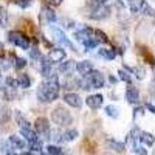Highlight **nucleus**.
I'll return each mask as SVG.
<instances>
[{
    "label": "nucleus",
    "instance_id": "f257e3e1",
    "mask_svg": "<svg viewBox=\"0 0 155 155\" xmlns=\"http://www.w3.org/2000/svg\"><path fill=\"white\" fill-rule=\"evenodd\" d=\"M59 88H61V82H59V76L51 73L48 78L39 84L36 96L42 104H50L59 98Z\"/></svg>",
    "mask_w": 155,
    "mask_h": 155
},
{
    "label": "nucleus",
    "instance_id": "f03ea898",
    "mask_svg": "<svg viewBox=\"0 0 155 155\" xmlns=\"http://www.w3.org/2000/svg\"><path fill=\"white\" fill-rule=\"evenodd\" d=\"M106 85V79H104V74L98 70H92L85 73L81 78V88L84 90H92V88H102Z\"/></svg>",
    "mask_w": 155,
    "mask_h": 155
},
{
    "label": "nucleus",
    "instance_id": "7ed1b4c3",
    "mask_svg": "<svg viewBox=\"0 0 155 155\" xmlns=\"http://www.w3.org/2000/svg\"><path fill=\"white\" fill-rule=\"evenodd\" d=\"M51 121L54 124H58L59 127H65V126H70L73 123V116L65 107L58 106L51 112Z\"/></svg>",
    "mask_w": 155,
    "mask_h": 155
},
{
    "label": "nucleus",
    "instance_id": "20e7f679",
    "mask_svg": "<svg viewBox=\"0 0 155 155\" xmlns=\"http://www.w3.org/2000/svg\"><path fill=\"white\" fill-rule=\"evenodd\" d=\"M34 132L41 141H50L51 140V129H50V121L45 116L37 118L34 123Z\"/></svg>",
    "mask_w": 155,
    "mask_h": 155
},
{
    "label": "nucleus",
    "instance_id": "39448f33",
    "mask_svg": "<svg viewBox=\"0 0 155 155\" xmlns=\"http://www.w3.org/2000/svg\"><path fill=\"white\" fill-rule=\"evenodd\" d=\"M8 42H11L12 45H16L22 50H30V37L22 33V31H9L8 33Z\"/></svg>",
    "mask_w": 155,
    "mask_h": 155
},
{
    "label": "nucleus",
    "instance_id": "423d86ee",
    "mask_svg": "<svg viewBox=\"0 0 155 155\" xmlns=\"http://www.w3.org/2000/svg\"><path fill=\"white\" fill-rule=\"evenodd\" d=\"M56 12L51 9L48 5H44L41 8V12H39V22H41L42 25H50V23H53L56 22Z\"/></svg>",
    "mask_w": 155,
    "mask_h": 155
},
{
    "label": "nucleus",
    "instance_id": "0eeeda50",
    "mask_svg": "<svg viewBox=\"0 0 155 155\" xmlns=\"http://www.w3.org/2000/svg\"><path fill=\"white\" fill-rule=\"evenodd\" d=\"M51 33H53V37L56 39V42H59L62 47L70 48V50H73V51L76 50V47L73 45V42L65 36V33H64L61 28H51Z\"/></svg>",
    "mask_w": 155,
    "mask_h": 155
},
{
    "label": "nucleus",
    "instance_id": "6e6552de",
    "mask_svg": "<svg viewBox=\"0 0 155 155\" xmlns=\"http://www.w3.org/2000/svg\"><path fill=\"white\" fill-rule=\"evenodd\" d=\"M36 68L37 71L41 73L44 78H48L51 74V68H53V62H51L47 56H41V59L37 61L36 64Z\"/></svg>",
    "mask_w": 155,
    "mask_h": 155
},
{
    "label": "nucleus",
    "instance_id": "1a4fd4ad",
    "mask_svg": "<svg viewBox=\"0 0 155 155\" xmlns=\"http://www.w3.org/2000/svg\"><path fill=\"white\" fill-rule=\"evenodd\" d=\"M110 12H112V8L107 6V5H102V6H96L92 12H90V19L92 20H104L110 16Z\"/></svg>",
    "mask_w": 155,
    "mask_h": 155
},
{
    "label": "nucleus",
    "instance_id": "9d476101",
    "mask_svg": "<svg viewBox=\"0 0 155 155\" xmlns=\"http://www.w3.org/2000/svg\"><path fill=\"white\" fill-rule=\"evenodd\" d=\"M62 99H64V102H65L67 106H70L73 109H81L82 107V98L78 95V93H74V92L65 93V95L62 96Z\"/></svg>",
    "mask_w": 155,
    "mask_h": 155
},
{
    "label": "nucleus",
    "instance_id": "9b49d317",
    "mask_svg": "<svg viewBox=\"0 0 155 155\" xmlns=\"http://www.w3.org/2000/svg\"><path fill=\"white\" fill-rule=\"evenodd\" d=\"M102 102H104V96H102L101 93H93V95H88L85 98L87 107H90L92 110H98L102 106Z\"/></svg>",
    "mask_w": 155,
    "mask_h": 155
},
{
    "label": "nucleus",
    "instance_id": "f8f14e48",
    "mask_svg": "<svg viewBox=\"0 0 155 155\" xmlns=\"http://www.w3.org/2000/svg\"><path fill=\"white\" fill-rule=\"evenodd\" d=\"M8 144H9V149L11 150H22V149H25V140L22 138V137H19V135H9L8 137Z\"/></svg>",
    "mask_w": 155,
    "mask_h": 155
},
{
    "label": "nucleus",
    "instance_id": "ddd939ff",
    "mask_svg": "<svg viewBox=\"0 0 155 155\" xmlns=\"http://www.w3.org/2000/svg\"><path fill=\"white\" fill-rule=\"evenodd\" d=\"M65 51H64V48H53V50H50V53H48V59L53 62V64H61L62 61H65Z\"/></svg>",
    "mask_w": 155,
    "mask_h": 155
},
{
    "label": "nucleus",
    "instance_id": "4468645a",
    "mask_svg": "<svg viewBox=\"0 0 155 155\" xmlns=\"http://www.w3.org/2000/svg\"><path fill=\"white\" fill-rule=\"evenodd\" d=\"M62 88H67V90H73V88H81V79L79 78H74L73 74H68L65 79L62 81L61 84Z\"/></svg>",
    "mask_w": 155,
    "mask_h": 155
},
{
    "label": "nucleus",
    "instance_id": "2eb2a0df",
    "mask_svg": "<svg viewBox=\"0 0 155 155\" xmlns=\"http://www.w3.org/2000/svg\"><path fill=\"white\" fill-rule=\"evenodd\" d=\"M20 135L23 137L25 141H28V143H33V141L37 140V135H36V132H34V129L31 127V124L22 126V127H20Z\"/></svg>",
    "mask_w": 155,
    "mask_h": 155
},
{
    "label": "nucleus",
    "instance_id": "dca6fc26",
    "mask_svg": "<svg viewBox=\"0 0 155 155\" xmlns=\"http://www.w3.org/2000/svg\"><path fill=\"white\" fill-rule=\"evenodd\" d=\"M74 67H76L74 61H71V59H67V61H64V62H61V64H59L58 71H59L61 74H67V76H68V74H71V73H73Z\"/></svg>",
    "mask_w": 155,
    "mask_h": 155
},
{
    "label": "nucleus",
    "instance_id": "f3484780",
    "mask_svg": "<svg viewBox=\"0 0 155 155\" xmlns=\"http://www.w3.org/2000/svg\"><path fill=\"white\" fill-rule=\"evenodd\" d=\"M126 99L130 102V104H138L140 102V92L137 90V87L129 85L126 90Z\"/></svg>",
    "mask_w": 155,
    "mask_h": 155
},
{
    "label": "nucleus",
    "instance_id": "a211bd4d",
    "mask_svg": "<svg viewBox=\"0 0 155 155\" xmlns=\"http://www.w3.org/2000/svg\"><path fill=\"white\" fill-rule=\"evenodd\" d=\"M93 31L95 30H92L90 27H84L79 31H74V39H76V41H79V42H84V41H87V39L93 37Z\"/></svg>",
    "mask_w": 155,
    "mask_h": 155
},
{
    "label": "nucleus",
    "instance_id": "6ab92c4d",
    "mask_svg": "<svg viewBox=\"0 0 155 155\" xmlns=\"http://www.w3.org/2000/svg\"><path fill=\"white\" fill-rule=\"evenodd\" d=\"M74 70L79 73V74H85V73H88V71H92L93 70V62L92 61H79L76 64V67H74Z\"/></svg>",
    "mask_w": 155,
    "mask_h": 155
},
{
    "label": "nucleus",
    "instance_id": "aec40b11",
    "mask_svg": "<svg viewBox=\"0 0 155 155\" xmlns=\"http://www.w3.org/2000/svg\"><path fill=\"white\" fill-rule=\"evenodd\" d=\"M124 71H127L129 74H135L137 79H144L146 76V70L141 67V65H135V67H129V65H124Z\"/></svg>",
    "mask_w": 155,
    "mask_h": 155
},
{
    "label": "nucleus",
    "instance_id": "412c9836",
    "mask_svg": "<svg viewBox=\"0 0 155 155\" xmlns=\"http://www.w3.org/2000/svg\"><path fill=\"white\" fill-rule=\"evenodd\" d=\"M16 82H17V87H20V88H30L31 87V84H33V81H31V78H30V74H27V73H20L19 76H17V79H16Z\"/></svg>",
    "mask_w": 155,
    "mask_h": 155
},
{
    "label": "nucleus",
    "instance_id": "4be33fe9",
    "mask_svg": "<svg viewBox=\"0 0 155 155\" xmlns=\"http://www.w3.org/2000/svg\"><path fill=\"white\" fill-rule=\"evenodd\" d=\"M106 144L110 150H115V152H124L126 150V144L121 143V141H118V140H115V138H109L106 141Z\"/></svg>",
    "mask_w": 155,
    "mask_h": 155
},
{
    "label": "nucleus",
    "instance_id": "5701e85b",
    "mask_svg": "<svg viewBox=\"0 0 155 155\" xmlns=\"http://www.w3.org/2000/svg\"><path fill=\"white\" fill-rule=\"evenodd\" d=\"M98 56L106 59V61H113L116 58V50H113V48H99Z\"/></svg>",
    "mask_w": 155,
    "mask_h": 155
},
{
    "label": "nucleus",
    "instance_id": "b1692460",
    "mask_svg": "<svg viewBox=\"0 0 155 155\" xmlns=\"http://www.w3.org/2000/svg\"><path fill=\"white\" fill-rule=\"evenodd\" d=\"M78 137H79V130H78V129H67V130L62 134L61 141H65V143H70V141H74Z\"/></svg>",
    "mask_w": 155,
    "mask_h": 155
},
{
    "label": "nucleus",
    "instance_id": "393cba45",
    "mask_svg": "<svg viewBox=\"0 0 155 155\" xmlns=\"http://www.w3.org/2000/svg\"><path fill=\"white\" fill-rule=\"evenodd\" d=\"M138 12L152 17V16H153V8L147 3V0H140V9H138Z\"/></svg>",
    "mask_w": 155,
    "mask_h": 155
},
{
    "label": "nucleus",
    "instance_id": "a878e982",
    "mask_svg": "<svg viewBox=\"0 0 155 155\" xmlns=\"http://www.w3.org/2000/svg\"><path fill=\"white\" fill-rule=\"evenodd\" d=\"M138 141H141L144 146H152L155 140H153V135H152V134L141 130V132H140V137H138Z\"/></svg>",
    "mask_w": 155,
    "mask_h": 155
},
{
    "label": "nucleus",
    "instance_id": "bb28decb",
    "mask_svg": "<svg viewBox=\"0 0 155 155\" xmlns=\"http://www.w3.org/2000/svg\"><path fill=\"white\" fill-rule=\"evenodd\" d=\"M8 22H9V14L5 6H0V27L6 28L8 27Z\"/></svg>",
    "mask_w": 155,
    "mask_h": 155
},
{
    "label": "nucleus",
    "instance_id": "cd10ccee",
    "mask_svg": "<svg viewBox=\"0 0 155 155\" xmlns=\"http://www.w3.org/2000/svg\"><path fill=\"white\" fill-rule=\"evenodd\" d=\"M93 36H96L95 39H96L98 42H99V41H101L102 44H109V42H110V39L107 37V34H106L104 31H101V30H95V31H93Z\"/></svg>",
    "mask_w": 155,
    "mask_h": 155
},
{
    "label": "nucleus",
    "instance_id": "c85d7f7f",
    "mask_svg": "<svg viewBox=\"0 0 155 155\" xmlns=\"http://www.w3.org/2000/svg\"><path fill=\"white\" fill-rule=\"evenodd\" d=\"M104 110H106V115L110 116V118H113V120H116L120 116V109L115 107V106H107Z\"/></svg>",
    "mask_w": 155,
    "mask_h": 155
},
{
    "label": "nucleus",
    "instance_id": "c756f323",
    "mask_svg": "<svg viewBox=\"0 0 155 155\" xmlns=\"http://www.w3.org/2000/svg\"><path fill=\"white\" fill-rule=\"evenodd\" d=\"M9 118H11V112H9V109L6 107V106H3V107H0V123H6V121H9Z\"/></svg>",
    "mask_w": 155,
    "mask_h": 155
},
{
    "label": "nucleus",
    "instance_id": "7c9ffc66",
    "mask_svg": "<svg viewBox=\"0 0 155 155\" xmlns=\"http://www.w3.org/2000/svg\"><path fill=\"white\" fill-rule=\"evenodd\" d=\"M42 146H44V144H42V141L39 140V138H37L36 141H33V143H28V149H30V152H33V153H34V152H42Z\"/></svg>",
    "mask_w": 155,
    "mask_h": 155
},
{
    "label": "nucleus",
    "instance_id": "2f4dec72",
    "mask_svg": "<svg viewBox=\"0 0 155 155\" xmlns=\"http://www.w3.org/2000/svg\"><path fill=\"white\" fill-rule=\"evenodd\" d=\"M45 150H47V155H62V149L54 144H48L45 147Z\"/></svg>",
    "mask_w": 155,
    "mask_h": 155
},
{
    "label": "nucleus",
    "instance_id": "473e14b6",
    "mask_svg": "<svg viewBox=\"0 0 155 155\" xmlns=\"http://www.w3.org/2000/svg\"><path fill=\"white\" fill-rule=\"evenodd\" d=\"M14 118H16V123H17V126L19 127H22V126H27V124H30L28 121H27V118L19 112V110H16V113H14Z\"/></svg>",
    "mask_w": 155,
    "mask_h": 155
},
{
    "label": "nucleus",
    "instance_id": "72a5a7b5",
    "mask_svg": "<svg viewBox=\"0 0 155 155\" xmlns=\"http://www.w3.org/2000/svg\"><path fill=\"white\" fill-rule=\"evenodd\" d=\"M82 44H84V47H85V50H87V51H90V50H93V48H96V47H98V41H96L95 37L87 39V41H84Z\"/></svg>",
    "mask_w": 155,
    "mask_h": 155
},
{
    "label": "nucleus",
    "instance_id": "f704fd0d",
    "mask_svg": "<svg viewBox=\"0 0 155 155\" xmlns=\"http://www.w3.org/2000/svg\"><path fill=\"white\" fill-rule=\"evenodd\" d=\"M118 74H120V79H121L123 82H126L127 85H132V76L129 74L127 71H124V70H120V71H118Z\"/></svg>",
    "mask_w": 155,
    "mask_h": 155
},
{
    "label": "nucleus",
    "instance_id": "c9c22d12",
    "mask_svg": "<svg viewBox=\"0 0 155 155\" xmlns=\"http://www.w3.org/2000/svg\"><path fill=\"white\" fill-rule=\"evenodd\" d=\"M132 152L137 153V155H147V149H146L144 146L138 144V143H135V144L132 146Z\"/></svg>",
    "mask_w": 155,
    "mask_h": 155
},
{
    "label": "nucleus",
    "instance_id": "e433bc0d",
    "mask_svg": "<svg viewBox=\"0 0 155 155\" xmlns=\"http://www.w3.org/2000/svg\"><path fill=\"white\" fill-rule=\"evenodd\" d=\"M14 68L16 70H23L25 67H27V59H23V58H16L14 56Z\"/></svg>",
    "mask_w": 155,
    "mask_h": 155
},
{
    "label": "nucleus",
    "instance_id": "4c0bfd02",
    "mask_svg": "<svg viewBox=\"0 0 155 155\" xmlns=\"http://www.w3.org/2000/svg\"><path fill=\"white\" fill-rule=\"evenodd\" d=\"M129 3V8L134 14H138V9H140V0H127Z\"/></svg>",
    "mask_w": 155,
    "mask_h": 155
},
{
    "label": "nucleus",
    "instance_id": "58836bf2",
    "mask_svg": "<svg viewBox=\"0 0 155 155\" xmlns=\"http://www.w3.org/2000/svg\"><path fill=\"white\" fill-rule=\"evenodd\" d=\"M30 58L33 59V61H39L41 59V51H39V48L37 47H33V48H30Z\"/></svg>",
    "mask_w": 155,
    "mask_h": 155
},
{
    "label": "nucleus",
    "instance_id": "ea45409f",
    "mask_svg": "<svg viewBox=\"0 0 155 155\" xmlns=\"http://www.w3.org/2000/svg\"><path fill=\"white\" fill-rule=\"evenodd\" d=\"M5 87H8V88H17V82H16V79L14 78H11V76H8L6 79H5Z\"/></svg>",
    "mask_w": 155,
    "mask_h": 155
},
{
    "label": "nucleus",
    "instance_id": "a19ab883",
    "mask_svg": "<svg viewBox=\"0 0 155 155\" xmlns=\"http://www.w3.org/2000/svg\"><path fill=\"white\" fill-rule=\"evenodd\" d=\"M12 2H14L17 6H20V8H28L30 5H31V2H33V0H12Z\"/></svg>",
    "mask_w": 155,
    "mask_h": 155
},
{
    "label": "nucleus",
    "instance_id": "79ce46f5",
    "mask_svg": "<svg viewBox=\"0 0 155 155\" xmlns=\"http://www.w3.org/2000/svg\"><path fill=\"white\" fill-rule=\"evenodd\" d=\"M61 23H64V27L65 28H74V20H71V19H62L61 20Z\"/></svg>",
    "mask_w": 155,
    "mask_h": 155
},
{
    "label": "nucleus",
    "instance_id": "37998d69",
    "mask_svg": "<svg viewBox=\"0 0 155 155\" xmlns=\"http://www.w3.org/2000/svg\"><path fill=\"white\" fill-rule=\"evenodd\" d=\"M107 2H109V0H93L92 3H93V6L96 8V6H102V5H106Z\"/></svg>",
    "mask_w": 155,
    "mask_h": 155
},
{
    "label": "nucleus",
    "instance_id": "c03bdc74",
    "mask_svg": "<svg viewBox=\"0 0 155 155\" xmlns=\"http://www.w3.org/2000/svg\"><path fill=\"white\" fill-rule=\"evenodd\" d=\"M144 113V109L143 107H135V110H134V116L137 118V116H140V115H143Z\"/></svg>",
    "mask_w": 155,
    "mask_h": 155
},
{
    "label": "nucleus",
    "instance_id": "a18cd8bd",
    "mask_svg": "<svg viewBox=\"0 0 155 155\" xmlns=\"http://www.w3.org/2000/svg\"><path fill=\"white\" fill-rule=\"evenodd\" d=\"M47 2H48V5H51V6H59L64 0H47Z\"/></svg>",
    "mask_w": 155,
    "mask_h": 155
},
{
    "label": "nucleus",
    "instance_id": "49530a36",
    "mask_svg": "<svg viewBox=\"0 0 155 155\" xmlns=\"http://www.w3.org/2000/svg\"><path fill=\"white\" fill-rule=\"evenodd\" d=\"M146 107L149 109V112H150V113H153V112H155V109H153V106H152V104H149V102H146Z\"/></svg>",
    "mask_w": 155,
    "mask_h": 155
},
{
    "label": "nucleus",
    "instance_id": "de8ad7c7",
    "mask_svg": "<svg viewBox=\"0 0 155 155\" xmlns=\"http://www.w3.org/2000/svg\"><path fill=\"white\" fill-rule=\"evenodd\" d=\"M109 81H110L112 84H116V82H118V79H116L115 76H110V78H109Z\"/></svg>",
    "mask_w": 155,
    "mask_h": 155
},
{
    "label": "nucleus",
    "instance_id": "09e8293b",
    "mask_svg": "<svg viewBox=\"0 0 155 155\" xmlns=\"http://www.w3.org/2000/svg\"><path fill=\"white\" fill-rule=\"evenodd\" d=\"M5 155H17V153H16L14 150H11V149H9V150H8V152H6Z\"/></svg>",
    "mask_w": 155,
    "mask_h": 155
},
{
    "label": "nucleus",
    "instance_id": "8fccbe9b",
    "mask_svg": "<svg viewBox=\"0 0 155 155\" xmlns=\"http://www.w3.org/2000/svg\"><path fill=\"white\" fill-rule=\"evenodd\" d=\"M20 155H36V153H33V152H23V153H20Z\"/></svg>",
    "mask_w": 155,
    "mask_h": 155
},
{
    "label": "nucleus",
    "instance_id": "3c124183",
    "mask_svg": "<svg viewBox=\"0 0 155 155\" xmlns=\"http://www.w3.org/2000/svg\"><path fill=\"white\" fill-rule=\"evenodd\" d=\"M2 50H3V45H2V44H0V51H2Z\"/></svg>",
    "mask_w": 155,
    "mask_h": 155
}]
</instances>
